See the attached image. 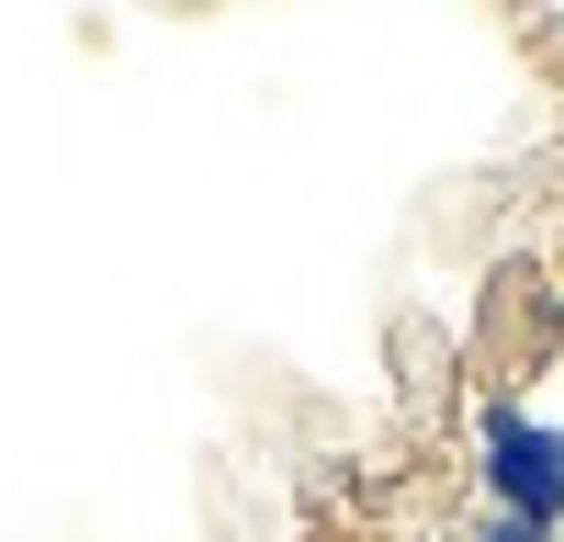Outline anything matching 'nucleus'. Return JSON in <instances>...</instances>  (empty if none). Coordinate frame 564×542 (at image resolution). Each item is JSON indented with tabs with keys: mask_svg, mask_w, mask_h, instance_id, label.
Returning <instances> with one entry per match:
<instances>
[{
	"mask_svg": "<svg viewBox=\"0 0 564 542\" xmlns=\"http://www.w3.org/2000/svg\"><path fill=\"white\" fill-rule=\"evenodd\" d=\"M475 486H486V520L564 542V430H542L531 406H486L475 419Z\"/></svg>",
	"mask_w": 564,
	"mask_h": 542,
	"instance_id": "f257e3e1",
	"label": "nucleus"
},
{
	"mask_svg": "<svg viewBox=\"0 0 564 542\" xmlns=\"http://www.w3.org/2000/svg\"><path fill=\"white\" fill-rule=\"evenodd\" d=\"M542 283H553V339H564V238H553V271H542Z\"/></svg>",
	"mask_w": 564,
	"mask_h": 542,
	"instance_id": "f03ea898",
	"label": "nucleus"
},
{
	"mask_svg": "<svg viewBox=\"0 0 564 542\" xmlns=\"http://www.w3.org/2000/svg\"><path fill=\"white\" fill-rule=\"evenodd\" d=\"M463 542H553V531H508V520H486V531H463Z\"/></svg>",
	"mask_w": 564,
	"mask_h": 542,
	"instance_id": "7ed1b4c3",
	"label": "nucleus"
}]
</instances>
